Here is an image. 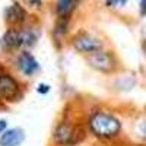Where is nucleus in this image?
Returning a JSON list of instances; mask_svg holds the SVG:
<instances>
[{"label": "nucleus", "mask_w": 146, "mask_h": 146, "mask_svg": "<svg viewBox=\"0 0 146 146\" xmlns=\"http://www.w3.org/2000/svg\"><path fill=\"white\" fill-rule=\"evenodd\" d=\"M88 127L91 133L102 140L114 139L121 131V121L111 113L107 111H95L88 118Z\"/></svg>", "instance_id": "nucleus-1"}, {"label": "nucleus", "mask_w": 146, "mask_h": 146, "mask_svg": "<svg viewBox=\"0 0 146 146\" xmlns=\"http://www.w3.org/2000/svg\"><path fill=\"white\" fill-rule=\"evenodd\" d=\"M53 139L60 146H73L83 139V131L76 124L60 123L54 130Z\"/></svg>", "instance_id": "nucleus-2"}, {"label": "nucleus", "mask_w": 146, "mask_h": 146, "mask_svg": "<svg viewBox=\"0 0 146 146\" xmlns=\"http://www.w3.org/2000/svg\"><path fill=\"white\" fill-rule=\"evenodd\" d=\"M21 96L19 82L5 70H0V98L6 101H18Z\"/></svg>", "instance_id": "nucleus-3"}, {"label": "nucleus", "mask_w": 146, "mask_h": 146, "mask_svg": "<svg viewBox=\"0 0 146 146\" xmlns=\"http://www.w3.org/2000/svg\"><path fill=\"white\" fill-rule=\"evenodd\" d=\"M73 47H75L79 53L92 54V53L102 50V42H101V40L96 38V36L86 34V32H82V34H78L75 38H73Z\"/></svg>", "instance_id": "nucleus-4"}, {"label": "nucleus", "mask_w": 146, "mask_h": 146, "mask_svg": "<svg viewBox=\"0 0 146 146\" xmlns=\"http://www.w3.org/2000/svg\"><path fill=\"white\" fill-rule=\"evenodd\" d=\"M89 64L95 70L102 72V73H111L117 67L115 57L110 51H104V50L92 53L91 57H89Z\"/></svg>", "instance_id": "nucleus-5"}, {"label": "nucleus", "mask_w": 146, "mask_h": 146, "mask_svg": "<svg viewBox=\"0 0 146 146\" xmlns=\"http://www.w3.org/2000/svg\"><path fill=\"white\" fill-rule=\"evenodd\" d=\"M16 66L21 73H23L25 76H32L40 70V64L36 62V58L28 53V51H22L16 57Z\"/></svg>", "instance_id": "nucleus-6"}, {"label": "nucleus", "mask_w": 146, "mask_h": 146, "mask_svg": "<svg viewBox=\"0 0 146 146\" xmlns=\"http://www.w3.org/2000/svg\"><path fill=\"white\" fill-rule=\"evenodd\" d=\"M25 140V133L22 129L5 130L0 136V146H19Z\"/></svg>", "instance_id": "nucleus-7"}, {"label": "nucleus", "mask_w": 146, "mask_h": 146, "mask_svg": "<svg viewBox=\"0 0 146 146\" xmlns=\"http://www.w3.org/2000/svg\"><path fill=\"white\" fill-rule=\"evenodd\" d=\"M79 0H57L56 3V13L60 19H69V16L75 12Z\"/></svg>", "instance_id": "nucleus-8"}, {"label": "nucleus", "mask_w": 146, "mask_h": 146, "mask_svg": "<svg viewBox=\"0 0 146 146\" xmlns=\"http://www.w3.org/2000/svg\"><path fill=\"white\" fill-rule=\"evenodd\" d=\"M5 50H15V48L21 47V35H19V29H9L0 41Z\"/></svg>", "instance_id": "nucleus-9"}, {"label": "nucleus", "mask_w": 146, "mask_h": 146, "mask_svg": "<svg viewBox=\"0 0 146 146\" xmlns=\"http://www.w3.org/2000/svg\"><path fill=\"white\" fill-rule=\"evenodd\" d=\"M25 10H23L19 5H12L7 7L6 10V21L9 23H12V25H18V23H22L23 21H25Z\"/></svg>", "instance_id": "nucleus-10"}, {"label": "nucleus", "mask_w": 146, "mask_h": 146, "mask_svg": "<svg viewBox=\"0 0 146 146\" xmlns=\"http://www.w3.org/2000/svg\"><path fill=\"white\" fill-rule=\"evenodd\" d=\"M140 12L142 15H146V0H140Z\"/></svg>", "instance_id": "nucleus-11"}, {"label": "nucleus", "mask_w": 146, "mask_h": 146, "mask_svg": "<svg viewBox=\"0 0 146 146\" xmlns=\"http://www.w3.org/2000/svg\"><path fill=\"white\" fill-rule=\"evenodd\" d=\"M7 127V123H6V120H0V133H3Z\"/></svg>", "instance_id": "nucleus-12"}, {"label": "nucleus", "mask_w": 146, "mask_h": 146, "mask_svg": "<svg viewBox=\"0 0 146 146\" xmlns=\"http://www.w3.org/2000/svg\"><path fill=\"white\" fill-rule=\"evenodd\" d=\"M40 92H48V86L47 85H40V89H38Z\"/></svg>", "instance_id": "nucleus-13"}, {"label": "nucleus", "mask_w": 146, "mask_h": 146, "mask_svg": "<svg viewBox=\"0 0 146 146\" xmlns=\"http://www.w3.org/2000/svg\"><path fill=\"white\" fill-rule=\"evenodd\" d=\"M129 2V0H115V3H118V5H126Z\"/></svg>", "instance_id": "nucleus-14"}, {"label": "nucleus", "mask_w": 146, "mask_h": 146, "mask_svg": "<svg viewBox=\"0 0 146 146\" xmlns=\"http://www.w3.org/2000/svg\"><path fill=\"white\" fill-rule=\"evenodd\" d=\"M143 136L146 137V121H145V123H143Z\"/></svg>", "instance_id": "nucleus-15"}, {"label": "nucleus", "mask_w": 146, "mask_h": 146, "mask_svg": "<svg viewBox=\"0 0 146 146\" xmlns=\"http://www.w3.org/2000/svg\"><path fill=\"white\" fill-rule=\"evenodd\" d=\"M29 2H31L32 5H38V3H40V0H29Z\"/></svg>", "instance_id": "nucleus-16"}]
</instances>
